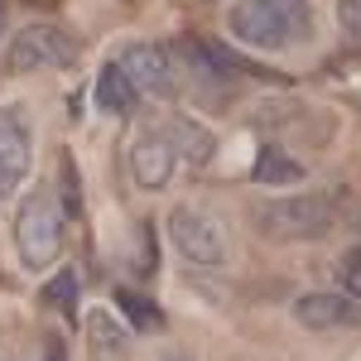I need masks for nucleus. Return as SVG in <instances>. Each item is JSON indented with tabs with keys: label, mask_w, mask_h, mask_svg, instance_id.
I'll return each instance as SVG.
<instances>
[{
	"label": "nucleus",
	"mask_w": 361,
	"mask_h": 361,
	"mask_svg": "<svg viewBox=\"0 0 361 361\" xmlns=\"http://www.w3.org/2000/svg\"><path fill=\"white\" fill-rule=\"evenodd\" d=\"M226 25L250 49L284 54V49H299L304 39H313V5L308 0H236Z\"/></svg>",
	"instance_id": "obj_1"
},
{
	"label": "nucleus",
	"mask_w": 361,
	"mask_h": 361,
	"mask_svg": "<svg viewBox=\"0 0 361 361\" xmlns=\"http://www.w3.org/2000/svg\"><path fill=\"white\" fill-rule=\"evenodd\" d=\"M255 226L275 241H318L337 226V207L318 193H294V197H270L255 207Z\"/></svg>",
	"instance_id": "obj_2"
},
{
	"label": "nucleus",
	"mask_w": 361,
	"mask_h": 361,
	"mask_svg": "<svg viewBox=\"0 0 361 361\" xmlns=\"http://www.w3.org/2000/svg\"><path fill=\"white\" fill-rule=\"evenodd\" d=\"M15 250L29 270H49L63 255V212L49 188H34L15 212Z\"/></svg>",
	"instance_id": "obj_3"
},
{
	"label": "nucleus",
	"mask_w": 361,
	"mask_h": 361,
	"mask_svg": "<svg viewBox=\"0 0 361 361\" xmlns=\"http://www.w3.org/2000/svg\"><path fill=\"white\" fill-rule=\"evenodd\" d=\"M169 236H173V246L183 260H193V265H226V222L212 212V207H202V202H178L173 212H169Z\"/></svg>",
	"instance_id": "obj_4"
},
{
	"label": "nucleus",
	"mask_w": 361,
	"mask_h": 361,
	"mask_svg": "<svg viewBox=\"0 0 361 361\" xmlns=\"http://www.w3.org/2000/svg\"><path fill=\"white\" fill-rule=\"evenodd\" d=\"M73 63H78V39L58 25H25L5 49V68L15 78L49 73V68H73Z\"/></svg>",
	"instance_id": "obj_5"
},
{
	"label": "nucleus",
	"mask_w": 361,
	"mask_h": 361,
	"mask_svg": "<svg viewBox=\"0 0 361 361\" xmlns=\"http://www.w3.org/2000/svg\"><path fill=\"white\" fill-rule=\"evenodd\" d=\"M116 63H121V73L130 78V87H135L140 97L169 102L178 92V68H173V54H169L164 44H126Z\"/></svg>",
	"instance_id": "obj_6"
},
{
	"label": "nucleus",
	"mask_w": 361,
	"mask_h": 361,
	"mask_svg": "<svg viewBox=\"0 0 361 361\" xmlns=\"http://www.w3.org/2000/svg\"><path fill=\"white\" fill-rule=\"evenodd\" d=\"M34 164V135L20 106H0V197H15Z\"/></svg>",
	"instance_id": "obj_7"
},
{
	"label": "nucleus",
	"mask_w": 361,
	"mask_h": 361,
	"mask_svg": "<svg viewBox=\"0 0 361 361\" xmlns=\"http://www.w3.org/2000/svg\"><path fill=\"white\" fill-rule=\"evenodd\" d=\"M294 323L308 328V333H333V328L361 323V308L352 294H304L294 304Z\"/></svg>",
	"instance_id": "obj_8"
},
{
	"label": "nucleus",
	"mask_w": 361,
	"mask_h": 361,
	"mask_svg": "<svg viewBox=\"0 0 361 361\" xmlns=\"http://www.w3.org/2000/svg\"><path fill=\"white\" fill-rule=\"evenodd\" d=\"M173 164H178V154H173V145H169L159 130H154V135H145L135 149H130V173H135L140 188H149V193H154V188H164L169 178H173Z\"/></svg>",
	"instance_id": "obj_9"
},
{
	"label": "nucleus",
	"mask_w": 361,
	"mask_h": 361,
	"mask_svg": "<svg viewBox=\"0 0 361 361\" xmlns=\"http://www.w3.org/2000/svg\"><path fill=\"white\" fill-rule=\"evenodd\" d=\"M159 135L173 145V154L183 159V164L202 169L212 154H217V140H212V130L207 126H197V121H188V116H173V121H164L159 126Z\"/></svg>",
	"instance_id": "obj_10"
},
{
	"label": "nucleus",
	"mask_w": 361,
	"mask_h": 361,
	"mask_svg": "<svg viewBox=\"0 0 361 361\" xmlns=\"http://www.w3.org/2000/svg\"><path fill=\"white\" fill-rule=\"evenodd\" d=\"M250 178H255L260 188H289V183H304V164H299L289 149L265 145V149L255 154V164H250Z\"/></svg>",
	"instance_id": "obj_11"
},
{
	"label": "nucleus",
	"mask_w": 361,
	"mask_h": 361,
	"mask_svg": "<svg viewBox=\"0 0 361 361\" xmlns=\"http://www.w3.org/2000/svg\"><path fill=\"white\" fill-rule=\"evenodd\" d=\"M135 102H140V92L130 87V78L121 73V63H106L102 68V78H97V106L102 111H111V116H130L135 111Z\"/></svg>",
	"instance_id": "obj_12"
},
{
	"label": "nucleus",
	"mask_w": 361,
	"mask_h": 361,
	"mask_svg": "<svg viewBox=\"0 0 361 361\" xmlns=\"http://www.w3.org/2000/svg\"><path fill=\"white\" fill-rule=\"evenodd\" d=\"M87 337H92L97 352H126V342H130V333L116 323L111 308H92L87 313Z\"/></svg>",
	"instance_id": "obj_13"
},
{
	"label": "nucleus",
	"mask_w": 361,
	"mask_h": 361,
	"mask_svg": "<svg viewBox=\"0 0 361 361\" xmlns=\"http://www.w3.org/2000/svg\"><path fill=\"white\" fill-rule=\"evenodd\" d=\"M39 304L44 308H58V313H78V270H58L44 289H39Z\"/></svg>",
	"instance_id": "obj_14"
},
{
	"label": "nucleus",
	"mask_w": 361,
	"mask_h": 361,
	"mask_svg": "<svg viewBox=\"0 0 361 361\" xmlns=\"http://www.w3.org/2000/svg\"><path fill=\"white\" fill-rule=\"evenodd\" d=\"M116 308L135 323V328H145V333H154V328H164V313L149 304V299H140L135 289H116Z\"/></svg>",
	"instance_id": "obj_15"
},
{
	"label": "nucleus",
	"mask_w": 361,
	"mask_h": 361,
	"mask_svg": "<svg viewBox=\"0 0 361 361\" xmlns=\"http://www.w3.org/2000/svg\"><path fill=\"white\" fill-rule=\"evenodd\" d=\"M337 284H342V294H352L361 304V246H352L337 260Z\"/></svg>",
	"instance_id": "obj_16"
},
{
	"label": "nucleus",
	"mask_w": 361,
	"mask_h": 361,
	"mask_svg": "<svg viewBox=\"0 0 361 361\" xmlns=\"http://www.w3.org/2000/svg\"><path fill=\"white\" fill-rule=\"evenodd\" d=\"M337 25L361 49V0H337Z\"/></svg>",
	"instance_id": "obj_17"
},
{
	"label": "nucleus",
	"mask_w": 361,
	"mask_h": 361,
	"mask_svg": "<svg viewBox=\"0 0 361 361\" xmlns=\"http://www.w3.org/2000/svg\"><path fill=\"white\" fill-rule=\"evenodd\" d=\"M44 361H68V352H63V342H49V347H44Z\"/></svg>",
	"instance_id": "obj_18"
},
{
	"label": "nucleus",
	"mask_w": 361,
	"mask_h": 361,
	"mask_svg": "<svg viewBox=\"0 0 361 361\" xmlns=\"http://www.w3.org/2000/svg\"><path fill=\"white\" fill-rule=\"evenodd\" d=\"M0 29H5V0H0Z\"/></svg>",
	"instance_id": "obj_19"
},
{
	"label": "nucleus",
	"mask_w": 361,
	"mask_h": 361,
	"mask_svg": "<svg viewBox=\"0 0 361 361\" xmlns=\"http://www.w3.org/2000/svg\"><path fill=\"white\" fill-rule=\"evenodd\" d=\"M164 361H188V357H164Z\"/></svg>",
	"instance_id": "obj_20"
}]
</instances>
